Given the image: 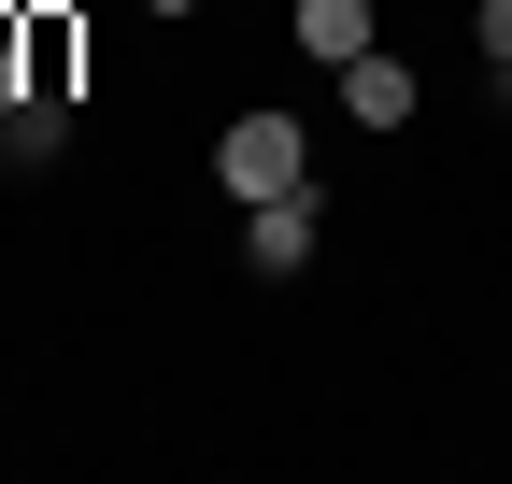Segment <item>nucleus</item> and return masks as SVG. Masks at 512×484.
Segmentation results:
<instances>
[{"label": "nucleus", "instance_id": "6", "mask_svg": "<svg viewBox=\"0 0 512 484\" xmlns=\"http://www.w3.org/2000/svg\"><path fill=\"white\" fill-rule=\"evenodd\" d=\"M470 43H484V72H498V100H512V0H484V15H470Z\"/></svg>", "mask_w": 512, "mask_h": 484}, {"label": "nucleus", "instance_id": "5", "mask_svg": "<svg viewBox=\"0 0 512 484\" xmlns=\"http://www.w3.org/2000/svg\"><path fill=\"white\" fill-rule=\"evenodd\" d=\"M57 129H72V114H57V86L0 100V157H15V171H43V157H57Z\"/></svg>", "mask_w": 512, "mask_h": 484}, {"label": "nucleus", "instance_id": "2", "mask_svg": "<svg viewBox=\"0 0 512 484\" xmlns=\"http://www.w3.org/2000/svg\"><path fill=\"white\" fill-rule=\"evenodd\" d=\"M242 257L271 271V285H285V271H313V186H285V200H242Z\"/></svg>", "mask_w": 512, "mask_h": 484}, {"label": "nucleus", "instance_id": "8", "mask_svg": "<svg viewBox=\"0 0 512 484\" xmlns=\"http://www.w3.org/2000/svg\"><path fill=\"white\" fill-rule=\"evenodd\" d=\"M157 15H200V0H157Z\"/></svg>", "mask_w": 512, "mask_h": 484}, {"label": "nucleus", "instance_id": "1", "mask_svg": "<svg viewBox=\"0 0 512 484\" xmlns=\"http://www.w3.org/2000/svg\"><path fill=\"white\" fill-rule=\"evenodd\" d=\"M214 186H228V200H285V186H313V143H299V114H228V143H214Z\"/></svg>", "mask_w": 512, "mask_h": 484}, {"label": "nucleus", "instance_id": "7", "mask_svg": "<svg viewBox=\"0 0 512 484\" xmlns=\"http://www.w3.org/2000/svg\"><path fill=\"white\" fill-rule=\"evenodd\" d=\"M0 100H29V86H15V29H0Z\"/></svg>", "mask_w": 512, "mask_h": 484}, {"label": "nucleus", "instance_id": "3", "mask_svg": "<svg viewBox=\"0 0 512 484\" xmlns=\"http://www.w3.org/2000/svg\"><path fill=\"white\" fill-rule=\"evenodd\" d=\"M342 114H356V129H399V114H413V72H399V57H342Z\"/></svg>", "mask_w": 512, "mask_h": 484}, {"label": "nucleus", "instance_id": "4", "mask_svg": "<svg viewBox=\"0 0 512 484\" xmlns=\"http://www.w3.org/2000/svg\"><path fill=\"white\" fill-rule=\"evenodd\" d=\"M384 29H370V0H299V57H328V72H342V57H370Z\"/></svg>", "mask_w": 512, "mask_h": 484}]
</instances>
